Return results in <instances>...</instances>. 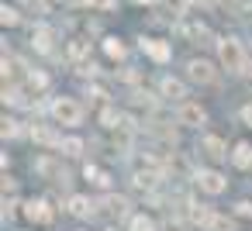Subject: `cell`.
<instances>
[{"mask_svg": "<svg viewBox=\"0 0 252 231\" xmlns=\"http://www.w3.org/2000/svg\"><path fill=\"white\" fill-rule=\"evenodd\" d=\"M28 87H38V90H45V87H49V76H45V73H28Z\"/></svg>", "mask_w": 252, "mask_h": 231, "instance_id": "cell-20", "label": "cell"}, {"mask_svg": "<svg viewBox=\"0 0 252 231\" xmlns=\"http://www.w3.org/2000/svg\"><path fill=\"white\" fill-rule=\"evenodd\" d=\"M200 152L207 155V159H228L231 152H228V142L221 138V135H204L200 138Z\"/></svg>", "mask_w": 252, "mask_h": 231, "instance_id": "cell-7", "label": "cell"}, {"mask_svg": "<svg viewBox=\"0 0 252 231\" xmlns=\"http://www.w3.org/2000/svg\"><path fill=\"white\" fill-rule=\"evenodd\" d=\"M104 52L111 59H125V42L121 38H104Z\"/></svg>", "mask_w": 252, "mask_h": 231, "instance_id": "cell-14", "label": "cell"}, {"mask_svg": "<svg viewBox=\"0 0 252 231\" xmlns=\"http://www.w3.org/2000/svg\"><path fill=\"white\" fill-rule=\"evenodd\" d=\"M128 231H159V228H156V221H152L149 214H135V217L128 221Z\"/></svg>", "mask_w": 252, "mask_h": 231, "instance_id": "cell-12", "label": "cell"}, {"mask_svg": "<svg viewBox=\"0 0 252 231\" xmlns=\"http://www.w3.org/2000/svg\"><path fill=\"white\" fill-rule=\"evenodd\" d=\"M235 214H238V217H252V200H242V203H235Z\"/></svg>", "mask_w": 252, "mask_h": 231, "instance_id": "cell-22", "label": "cell"}, {"mask_svg": "<svg viewBox=\"0 0 252 231\" xmlns=\"http://www.w3.org/2000/svg\"><path fill=\"white\" fill-rule=\"evenodd\" d=\"M166 7H169L173 14H183V7H187V0H166Z\"/></svg>", "mask_w": 252, "mask_h": 231, "instance_id": "cell-23", "label": "cell"}, {"mask_svg": "<svg viewBox=\"0 0 252 231\" xmlns=\"http://www.w3.org/2000/svg\"><path fill=\"white\" fill-rule=\"evenodd\" d=\"M138 4H149V0H138Z\"/></svg>", "mask_w": 252, "mask_h": 231, "instance_id": "cell-25", "label": "cell"}, {"mask_svg": "<svg viewBox=\"0 0 252 231\" xmlns=\"http://www.w3.org/2000/svg\"><path fill=\"white\" fill-rule=\"evenodd\" d=\"M231 166L235 169H252V142H238L231 148Z\"/></svg>", "mask_w": 252, "mask_h": 231, "instance_id": "cell-9", "label": "cell"}, {"mask_svg": "<svg viewBox=\"0 0 252 231\" xmlns=\"http://www.w3.org/2000/svg\"><path fill=\"white\" fill-rule=\"evenodd\" d=\"M25 217H28L32 224H52V217H56V207H49V200H45V197H38V200H28V203H25Z\"/></svg>", "mask_w": 252, "mask_h": 231, "instance_id": "cell-4", "label": "cell"}, {"mask_svg": "<svg viewBox=\"0 0 252 231\" xmlns=\"http://www.w3.org/2000/svg\"><path fill=\"white\" fill-rule=\"evenodd\" d=\"M87 52H90V45H87L83 38H73V42H69V59H83Z\"/></svg>", "mask_w": 252, "mask_h": 231, "instance_id": "cell-16", "label": "cell"}, {"mask_svg": "<svg viewBox=\"0 0 252 231\" xmlns=\"http://www.w3.org/2000/svg\"><path fill=\"white\" fill-rule=\"evenodd\" d=\"M87 4H90L94 11H114V7H118V0H87Z\"/></svg>", "mask_w": 252, "mask_h": 231, "instance_id": "cell-21", "label": "cell"}, {"mask_svg": "<svg viewBox=\"0 0 252 231\" xmlns=\"http://www.w3.org/2000/svg\"><path fill=\"white\" fill-rule=\"evenodd\" d=\"M159 90H162L166 100H183V97H187V87H183L180 80H173V76H166V80L159 83Z\"/></svg>", "mask_w": 252, "mask_h": 231, "instance_id": "cell-10", "label": "cell"}, {"mask_svg": "<svg viewBox=\"0 0 252 231\" xmlns=\"http://www.w3.org/2000/svg\"><path fill=\"white\" fill-rule=\"evenodd\" d=\"M207 231H235V221L231 217H224V214H214V221H211V228Z\"/></svg>", "mask_w": 252, "mask_h": 231, "instance_id": "cell-15", "label": "cell"}, {"mask_svg": "<svg viewBox=\"0 0 252 231\" xmlns=\"http://www.w3.org/2000/svg\"><path fill=\"white\" fill-rule=\"evenodd\" d=\"M197 186H200L204 193L218 197V193H224V190H228V179H224L218 169H200V173H197Z\"/></svg>", "mask_w": 252, "mask_h": 231, "instance_id": "cell-5", "label": "cell"}, {"mask_svg": "<svg viewBox=\"0 0 252 231\" xmlns=\"http://www.w3.org/2000/svg\"><path fill=\"white\" fill-rule=\"evenodd\" d=\"M32 138H35V142H42V145H63V138H59V135H52L49 128H32Z\"/></svg>", "mask_w": 252, "mask_h": 231, "instance_id": "cell-13", "label": "cell"}, {"mask_svg": "<svg viewBox=\"0 0 252 231\" xmlns=\"http://www.w3.org/2000/svg\"><path fill=\"white\" fill-rule=\"evenodd\" d=\"M142 52H145V56H152L156 62H166V59L173 56V52H169V45H166L162 38H142Z\"/></svg>", "mask_w": 252, "mask_h": 231, "instance_id": "cell-8", "label": "cell"}, {"mask_svg": "<svg viewBox=\"0 0 252 231\" xmlns=\"http://www.w3.org/2000/svg\"><path fill=\"white\" fill-rule=\"evenodd\" d=\"M176 121H180L183 128H200V124L207 121V111H204L200 104H193V100H183L180 111H176Z\"/></svg>", "mask_w": 252, "mask_h": 231, "instance_id": "cell-3", "label": "cell"}, {"mask_svg": "<svg viewBox=\"0 0 252 231\" xmlns=\"http://www.w3.org/2000/svg\"><path fill=\"white\" fill-rule=\"evenodd\" d=\"M90 210H94L90 197H80V193H76V197H69V214H73V217H87Z\"/></svg>", "mask_w": 252, "mask_h": 231, "instance_id": "cell-11", "label": "cell"}, {"mask_svg": "<svg viewBox=\"0 0 252 231\" xmlns=\"http://www.w3.org/2000/svg\"><path fill=\"white\" fill-rule=\"evenodd\" d=\"M59 148H63L66 155H80V152H83V142H80V138H63Z\"/></svg>", "mask_w": 252, "mask_h": 231, "instance_id": "cell-17", "label": "cell"}, {"mask_svg": "<svg viewBox=\"0 0 252 231\" xmlns=\"http://www.w3.org/2000/svg\"><path fill=\"white\" fill-rule=\"evenodd\" d=\"M218 59H221V66L228 73H242L245 69V49H242V42L238 38H221L218 42Z\"/></svg>", "mask_w": 252, "mask_h": 231, "instance_id": "cell-2", "label": "cell"}, {"mask_svg": "<svg viewBox=\"0 0 252 231\" xmlns=\"http://www.w3.org/2000/svg\"><path fill=\"white\" fill-rule=\"evenodd\" d=\"M242 121H245V124H252V104H245V107H242Z\"/></svg>", "mask_w": 252, "mask_h": 231, "instance_id": "cell-24", "label": "cell"}, {"mask_svg": "<svg viewBox=\"0 0 252 231\" xmlns=\"http://www.w3.org/2000/svg\"><path fill=\"white\" fill-rule=\"evenodd\" d=\"M0 21H4V28H11V25H18V11L4 4V11H0Z\"/></svg>", "mask_w": 252, "mask_h": 231, "instance_id": "cell-19", "label": "cell"}, {"mask_svg": "<svg viewBox=\"0 0 252 231\" xmlns=\"http://www.w3.org/2000/svg\"><path fill=\"white\" fill-rule=\"evenodd\" d=\"M87 179H94L97 186H107V173L97 169V166H87Z\"/></svg>", "mask_w": 252, "mask_h": 231, "instance_id": "cell-18", "label": "cell"}, {"mask_svg": "<svg viewBox=\"0 0 252 231\" xmlns=\"http://www.w3.org/2000/svg\"><path fill=\"white\" fill-rule=\"evenodd\" d=\"M187 76H190L193 83H204V87L218 80V73H214V66H211L207 59H190V62H187Z\"/></svg>", "mask_w": 252, "mask_h": 231, "instance_id": "cell-6", "label": "cell"}, {"mask_svg": "<svg viewBox=\"0 0 252 231\" xmlns=\"http://www.w3.org/2000/svg\"><path fill=\"white\" fill-rule=\"evenodd\" d=\"M49 111H52V121L63 124V128H76V124L83 121V107H80L73 97H56Z\"/></svg>", "mask_w": 252, "mask_h": 231, "instance_id": "cell-1", "label": "cell"}]
</instances>
